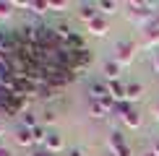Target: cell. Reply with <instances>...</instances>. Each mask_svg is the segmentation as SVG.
I'll return each mask as SVG.
<instances>
[{"instance_id":"cell-1","label":"cell","mask_w":159,"mask_h":156,"mask_svg":"<svg viewBox=\"0 0 159 156\" xmlns=\"http://www.w3.org/2000/svg\"><path fill=\"white\" fill-rule=\"evenodd\" d=\"M115 112L120 115V120H123L125 128H130V130H138V128H141V115H138L128 102H120V104L115 107Z\"/></svg>"},{"instance_id":"cell-2","label":"cell","mask_w":159,"mask_h":156,"mask_svg":"<svg viewBox=\"0 0 159 156\" xmlns=\"http://www.w3.org/2000/svg\"><path fill=\"white\" fill-rule=\"evenodd\" d=\"M136 50H138L136 42H117V47H115V60L120 63V65H130V63L136 60Z\"/></svg>"},{"instance_id":"cell-3","label":"cell","mask_w":159,"mask_h":156,"mask_svg":"<svg viewBox=\"0 0 159 156\" xmlns=\"http://www.w3.org/2000/svg\"><path fill=\"white\" fill-rule=\"evenodd\" d=\"M91 63H94V52H91V50L76 52V55H73V70H76V76H84L86 68H91Z\"/></svg>"},{"instance_id":"cell-4","label":"cell","mask_w":159,"mask_h":156,"mask_svg":"<svg viewBox=\"0 0 159 156\" xmlns=\"http://www.w3.org/2000/svg\"><path fill=\"white\" fill-rule=\"evenodd\" d=\"M99 16H102V13H99L97 3H81V5H78V18H81L86 26H89L91 21H97Z\"/></svg>"},{"instance_id":"cell-5","label":"cell","mask_w":159,"mask_h":156,"mask_svg":"<svg viewBox=\"0 0 159 156\" xmlns=\"http://www.w3.org/2000/svg\"><path fill=\"white\" fill-rule=\"evenodd\" d=\"M13 141H16V146H21V148H31L34 146V133H31L29 128H18L16 133H13Z\"/></svg>"},{"instance_id":"cell-6","label":"cell","mask_w":159,"mask_h":156,"mask_svg":"<svg viewBox=\"0 0 159 156\" xmlns=\"http://www.w3.org/2000/svg\"><path fill=\"white\" fill-rule=\"evenodd\" d=\"M89 96H91V102H102L104 96H110L107 83H102V81H91V83H89Z\"/></svg>"},{"instance_id":"cell-7","label":"cell","mask_w":159,"mask_h":156,"mask_svg":"<svg viewBox=\"0 0 159 156\" xmlns=\"http://www.w3.org/2000/svg\"><path fill=\"white\" fill-rule=\"evenodd\" d=\"M86 29H89V34H91V37H104V34L110 31V21H107L104 16H99L97 21H91Z\"/></svg>"},{"instance_id":"cell-8","label":"cell","mask_w":159,"mask_h":156,"mask_svg":"<svg viewBox=\"0 0 159 156\" xmlns=\"http://www.w3.org/2000/svg\"><path fill=\"white\" fill-rule=\"evenodd\" d=\"M120 68H123V65L117 63V60H107V63L102 65V73H104V78H107V83H110V81H117Z\"/></svg>"},{"instance_id":"cell-9","label":"cell","mask_w":159,"mask_h":156,"mask_svg":"<svg viewBox=\"0 0 159 156\" xmlns=\"http://www.w3.org/2000/svg\"><path fill=\"white\" fill-rule=\"evenodd\" d=\"M44 148H47L50 154H57V151H63V148H65V141H63V135H57V133H50V135H47V143H44Z\"/></svg>"},{"instance_id":"cell-10","label":"cell","mask_w":159,"mask_h":156,"mask_svg":"<svg viewBox=\"0 0 159 156\" xmlns=\"http://www.w3.org/2000/svg\"><path fill=\"white\" fill-rule=\"evenodd\" d=\"M143 96V86L141 83H125V102H138Z\"/></svg>"},{"instance_id":"cell-11","label":"cell","mask_w":159,"mask_h":156,"mask_svg":"<svg viewBox=\"0 0 159 156\" xmlns=\"http://www.w3.org/2000/svg\"><path fill=\"white\" fill-rule=\"evenodd\" d=\"M107 89H110V96H112L117 104L125 102V83H120V81H110V83H107Z\"/></svg>"},{"instance_id":"cell-12","label":"cell","mask_w":159,"mask_h":156,"mask_svg":"<svg viewBox=\"0 0 159 156\" xmlns=\"http://www.w3.org/2000/svg\"><path fill=\"white\" fill-rule=\"evenodd\" d=\"M143 47H157L159 44V26H149L146 31H143Z\"/></svg>"},{"instance_id":"cell-13","label":"cell","mask_w":159,"mask_h":156,"mask_svg":"<svg viewBox=\"0 0 159 156\" xmlns=\"http://www.w3.org/2000/svg\"><path fill=\"white\" fill-rule=\"evenodd\" d=\"M107 115H112V112L104 107L102 102H91V104H89V117H94V120H104Z\"/></svg>"},{"instance_id":"cell-14","label":"cell","mask_w":159,"mask_h":156,"mask_svg":"<svg viewBox=\"0 0 159 156\" xmlns=\"http://www.w3.org/2000/svg\"><path fill=\"white\" fill-rule=\"evenodd\" d=\"M97 8H99L102 16H112V13H117L120 3H117V0H102V3H97Z\"/></svg>"},{"instance_id":"cell-15","label":"cell","mask_w":159,"mask_h":156,"mask_svg":"<svg viewBox=\"0 0 159 156\" xmlns=\"http://www.w3.org/2000/svg\"><path fill=\"white\" fill-rule=\"evenodd\" d=\"M123 146H128L125 138H123V133H120V130H112V133H110V154L117 151V148H123Z\"/></svg>"},{"instance_id":"cell-16","label":"cell","mask_w":159,"mask_h":156,"mask_svg":"<svg viewBox=\"0 0 159 156\" xmlns=\"http://www.w3.org/2000/svg\"><path fill=\"white\" fill-rule=\"evenodd\" d=\"M18 120H21V128H29V130L37 128V117H34V112H31V109H29V112H24Z\"/></svg>"},{"instance_id":"cell-17","label":"cell","mask_w":159,"mask_h":156,"mask_svg":"<svg viewBox=\"0 0 159 156\" xmlns=\"http://www.w3.org/2000/svg\"><path fill=\"white\" fill-rule=\"evenodd\" d=\"M29 11L44 13V11H50V3H47V0H29Z\"/></svg>"},{"instance_id":"cell-18","label":"cell","mask_w":159,"mask_h":156,"mask_svg":"<svg viewBox=\"0 0 159 156\" xmlns=\"http://www.w3.org/2000/svg\"><path fill=\"white\" fill-rule=\"evenodd\" d=\"M11 13H13V0H5V3L0 0V18H8Z\"/></svg>"},{"instance_id":"cell-19","label":"cell","mask_w":159,"mask_h":156,"mask_svg":"<svg viewBox=\"0 0 159 156\" xmlns=\"http://www.w3.org/2000/svg\"><path fill=\"white\" fill-rule=\"evenodd\" d=\"M50 3V11H65L68 8V0H47Z\"/></svg>"},{"instance_id":"cell-20","label":"cell","mask_w":159,"mask_h":156,"mask_svg":"<svg viewBox=\"0 0 159 156\" xmlns=\"http://www.w3.org/2000/svg\"><path fill=\"white\" fill-rule=\"evenodd\" d=\"M112 156H133V154H130V146H123L117 151H112Z\"/></svg>"},{"instance_id":"cell-21","label":"cell","mask_w":159,"mask_h":156,"mask_svg":"<svg viewBox=\"0 0 159 156\" xmlns=\"http://www.w3.org/2000/svg\"><path fill=\"white\" fill-rule=\"evenodd\" d=\"M42 117H44V122H55V120H57V115L52 112V109H47V112H44Z\"/></svg>"},{"instance_id":"cell-22","label":"cell","mask_w":159,"mask_h":156,"mask_svg":"<svg viewBox=\"0 0 159 156\" xmlns=\"http://www.w3.org/2000/svg\"><path fill=\"white\" fill-rule=\"evenodd\" d=\"M151 68H154V73H159V50L154 52V57H151Z\"/></svg>"},{"instance_id":"cell-23","label":"cell","mask_w":159,"mask_h":156,"mask_svg":"<svg viewBox=\"0 0 159 156\" xmlns=\"http://www.w3.org/2000/svg\"><path fill=\"white\" fill-rule=\"evenodd\" d=\"M31 156H52L47 148H34V151H31Z\"/></svg>"},{"instance_id":"cell-24","label":"cell","mask_w":159,"mask_h":156,"mask_svg":"<svg viewBox=\"0 0 159 156\" xmlns=\"http://www.w3.org/2000/svg\"><path fill=\"white\" fill-rule=\"evenodd\" d=\"M68 156H84V151H81V148H70Z\"/></svg>"},{"instance_id":"cell-25","label":"cell","mask_w":159,"mask_h":156,"mask_svg":"<svg viewBox=\"0 0 159 156\" xmlns=\"http://www.w3.org/2000/svg\"><path fill=\"white\" fill-rule=\"evenodd\" d=\"M0 156H13V154L8 151V148H3V146H0Z\"/></svg>"},{"instance_id":"cell-26","label":"cell","mask_w":159,"mask_h":156,"mask_svg":"<svg viewBox=\"0 0 159 156\" xmlns=\"http://www.w3.org/2000/svg\"><path fill=\"white\" fill-rule=\"evenodd\" d=\"M3 135H5V122L0 120V138H3Z\"/></svg>"},{"instance_id":"cell-27","label":"cell","mask_w":159,"mask_h":156,"mask_svg":"<svg viewBox=\"0 0 159 156\" xmlns=\"http://www.w3.org/2000/svg\"><path fill=\"white\" fill-rule=\"evenodd\" d=\"M151 151H154V154H157V156H159V141H157V143H154V148H151Z\"/></svg>"},{"instance_id":"cell-28","label":"cell","mask_w":159,"mask_h":156,"mask_svg":"<svg viewBox=\"0 0 159 156\" xmlns=\"http://www.w3.org/2000/svg\"><path fill=\"white\" fill-rule=\"evenodd\" d=\"M141 156H157V154H154V151H143Z\"/></svg>"},{"instance_id":"cell-29","label":"cell","mask_w":159,"mask_h":156,"mask_svg":"<svg viewBox=\"0 0 159 156\" xmlns=\"http://www.w3.org/2000/svg\"><path fill=\"white\" fill-rule=\"evenodd\" d=\"M154 115H157V120H159V104H157V107H154Z\"/></svg>"}]
</instances>
